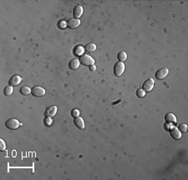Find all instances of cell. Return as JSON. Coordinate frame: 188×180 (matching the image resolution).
I'll return each mask as SVG.
<instances>
[{
  "mask_svg": "<svg viewBox=\"0 0 188 180\" xmlns=\"http://www.w3.org/2000/svg\"><path fill=\"white\" fill-rule=\"evenodd\" d=\"M125 70V64L123 62H117L114 66V74L116 76H120Z\"/></svg>",
  "mask_w": 188,
  "mask_h": 180,
  "instance_id": "3",
  "label": "cell"
},
{
  "mask_svg": "<svg viewBox=\"0 0 188 180\" xmlns=\"http://www.w3.org/2000/svg\"><path fill=\"white\" fill-rule=\"evenodd\" d=\"M44 124L46 126H51L52 124V120L50 119V117H45L44 119Z\"/></svg>",
  "mask_w": 188,
  "mask_h": 180,
  "instance_id": "25",
  "label": "cell"
},
{
  "mask_svg": "<svg viewBox=\"0 0 188 180\" xmlns=\"http://www.w3.org/2000/svg\"><path fill=\"white\" fill-rule=\"evenodd\" d=\"M136 96L139 98H142V97H144L146 96V91L143 89H138L136 90Z\"/></svg>",
  "mask_w": 188,
  "mask_h": 180,
  "instance_id": "21",
  "label": "cell"
},
{
  "mask_svg": "<svg viewBox=\"0 0 188 180\" xmlns=\"http://www.w3.org/2000/svg\"><path fill=\"white\" fill-rule=\"evenodd\" d=\"M6 149V144L3 139H0V150L1 151H4Z\"/></svg>",
  "mask_w": 188,
  "mask_h": 180,
  "instance_id": "24",
  "label": "cell"
},
{
  "mask_svg": "<svg viewBox=\"0 0 188 180\" xmlns=\"http://www.w3.org/2000/svg\"><path fill=\"white\" fill-rule=\"evenodd\" d=\"M165 120L167 123H171V124H174L176 122V118L174 114L169 112V113H166L165 116Z\"/></svg>",
  "mask_w": 188,
  "mask_h": 180,
  "instance_id": "13",
  "label": "cell"
},
{
  "mask_svg": "<svg viewBox=\"0 0 188 180\" xmlns=\"http://www.w3.org/2000/svg\"><path fill=\"white\" fill-rule=\"evenodd\" d=\"M83 13H84V9L81 5L75 6L74 10H73V15H74L75 19H79V18H80L82 16Z\"/></svg>",
  "mask_w": 188,
  "mask_h": 180,
  "instance_id": "11",
  "label": "cell"
},
{
  "mask_svg": "<svg viewBox=\"0 0 188 180\" xmlns=\"http://www.w3.org/2000/svg\"><path fill=\"white\" fill-rule=\"evenodd\" d=\"M96 50V45L94 43H89L85 45V51L88 52V53H92Z\"/></svg>",
  "mask_w": 188,
  "mask_h": 180,
  "instance_id": "15",
  "label": "cell"
},
{
  "mask_svg": "<svg viewBox=\"0 0 188 180\" xmlns=\"http://www.w3.org/2000/svg\"><path fill=\"white\" fill-rule=\"evenodd\" d=\"M170 134H171V137L175 139V140H178L181 137V132L175 127H172V128H170Z\"/></svg>",
  "mask_w": 188,
  "mask_h": 180,
  "instance_id": "10",
  "label": "cell"
},
{
  "mask_svg": "<svg viewBox=\"0 0 188 180\" xmlns=\"http://www.w3.org/2000/svg\"><path fill=\"white\" fill-rule=\"evenodd\" d=\"M22 80H23V79L21 76L15 75V76H13L12 77L9 79V86H17L21 83Z\"/></svg>",
  "mask_w": 188,
  "mask_h": 180,
  "instance_id": "8",
  "label": "cell"
},
{
  "mask_svg": "<svg viewBox=\"0 0 188 180\" xmlns=\"http://www.w3.org/2000/svg\"><path fill=\"white\" fill-rule=\"evenodd\" d=\"M178 130L181 132H187V125L186 123H182L179 126Z\"/></svg>",
  "mask_w": 188,
  "mask_h": 180,
  "instance_id": "20",
  "label": "cell"
},
{
  "mask_svg": "<svg viewBox=\"0 0 188 180\" xmlns=\"http://www.w3.org/2000/svg\"><path fill=\"white\" fill-rule=\"evenodd\" d=\"M168 73H169L168 69H166V68L160 69V70H158L156 72L155 77L156 78L157 80H163V79H165V78L166 77V76L168 75Z\"/></svg>",
  "mask_w": 188,
  "mask_h": 180,
  "instance_id": "6",
  "label": "cell"
},
{
  "mask_svg": "<svg viewBox=\"0 0 188 180\" xmlns=\"http://www.w3.org/2000/svg\"><path fill=\"white\" fill-rule=\"evenodd\" d=\"M67 27L69 29H75L76 28H78L79 25H80V20L78 19H70L67 22Z\"/></svg>",
  "mask_w": 188,
  "mask_h": 180,
  "instance_id": "7",
  "label": "cell"
},
{
  "mask_svg": "<svg viewBox=\"0 0 188 180\" xmlns=\"http://www.w3.org/2000/svg\"><path fill=\"white\" fill-rule=\"evenodd\" d=\"M20 125H21L20 122L17 119H15V118H10L8 121H6V122H5L6 128L10 129V130H15L18 128H19Z\"/></svg>",
  "mask_w": 188,
  "mask_h": 180,
  "instance_id": "2",
  "label": "cell"
},
{
  "mask_svg": "<svg viewBox=\"0 0 188 180\" xmlns=\"http://www.w3.org/2000/svg\"><path fill=\"white\" fill-rule=\"evenodd\" d=\"M58 27L60 28V29H65L66 27H67V23L65 22V21H63V20H60L59 23H58Z\"/></svg>",
  "mask_w": 188,
  "mask_h": 180,
  "instance_id": "23",
  "label": "cell"
},
{
  "mask_svg": "<svg viewBox=\"0 0 188 180\" xmlns=\"http://www.w3.org/2000/svg\"><path fill=\"white\" fill-rule=\"evenodd\" d=\"M13 87L12 86H8L4 88L3 90V94L6 96H9L13 94Z\"/></svg>",
  "mask_w": 188,
  "mask_h": 180,
  "instance_id": "18",
  "label": "cell"
},
{
  "mask_svg": "<svg viewBox=\"0 0 188 180\" xmlns=\"http://www.w3.org/2000/svg\"><path fill=\"white\" fill-rule=\"evenodd\" d=\"M74 123H75V127H77L79 129L85 128V122L82 117H79V116L75 117L74 120Z\"/></svg>",
  "mask_w": 188,
  "mask_h": 180,
  "instance_id": "12",
  "label": "cell"
},
{
  "mask_svg": "<svg viewBox=\"0 0 188 180\" xmlns=\"http://www.w3.org/2000/svg\"><path fill=\"white\" fill-rule=\"evenodd\" d=\"M31 93L35 97H40V96H43L45 95V90L44 88H42L41 86H36L31 89Z\"/></svg>",
  "mask_w": 188,
  "mask_h": 180,
  "instance_id": "4",
  "label": "cell"
},
{
  "mask_svg": "<svg viewBox=\"0 0 188 180\" xmlns=\"http://www.w3.org/2000/svg\"><path fill=\"white\" fill-rule=\"evenodd\" d=\"M79 62L83 65L90 66V65L95 64V60L90 55H89L88 54H82L79 57Z\"/></svg>",
  "mask_w": 188,
  "mask_h": 180,
  "instance_id": "1",
  "label": "cell"
},
{
  "mask_svg": "<svg viewBox=\"0 0 188 180\" xmlns=\"http://www.w3.org/2000/svg\"><path fill=\"white\" fill-rule=\"evenodd\" d=\"M117 58H118V60H119L120 62H123V61H125V60H126L127 54H126V53H125V51H120L118 54Z\"/></svg>",
  "mask_w": 188,
  "mask_h": 180,
  "instance_id": "19",
  "label": "cell"
},
{
  "mask_svg": "<svg viewBox=\"0 0 188 180\" xmlns=\"http://www.w3.org/2000/svg\"><path fill=\"white\" fill-rule=\"evenodd\" d=\"M57 113V107L55 106H51L50 107H48L44 112V116L45 117H53L56 115Z\"/></svg>",
  "mask_w": 188,
  "mask_h": 180,
  "instance_id": "9",
  "label": "cell"
},
{
  "mask_svg": "<svg viewBox=\"0 0 188 180\" xmlns=\"http://www.w3.org/2000/svg\"><path fill=\"white\" fill-rule=\"evenodd\" d=\"M70 115H71L72 117L75 118V117L79 116V111L78 109H73V110L70 112Z\"/></svg>",
  "mask_w": 188,
  "mask_h": 180,
  "instance_id": "22",
  "label": "cell"
},
{
  "mask_svg": "<svg viewBox=\"0 0 188 180\" xmlns=\"http://www.w3.org/2000/svg\"><path fill=\"white\" fill-rule=\"evenodd\" d=\"M19 90H20V93L24 96H28L31 93V89L28 86H26L21 87V89Z\"/></svg>",
  "mask_w": 188,
  "mask_h": 180,
  "instance_id": "17",
  "label": "cell"
},
{
  "mask_svg": "<svg viewBox=\"0 0 188 180\" xmlns=\"http://www.w3.org/2000/svg\"><path fill=\"white\" fill-rule=\"evenodd\" d=\"M95 70H96V67H95V64H92V65L89 66V70H90V71H95Z\"/></svg>",
  "mask_w": 188,
  "mask_h": 180,
  "instance_id": "26",
  "label": "cell"
},
{
  "mask_svg": "<svg viewBox=\"0 0 188 180\" xmlns=\"http://www.w3.org/2000/svg\"><path fill=\"white\" fill-rule=\"evenodd\" d=\"M84 51H85V49L82 46H79V45L76 46L74 49V54L76 56H81L83 54Z\"/></svg>",
  "mask_w": 188,
  "mask_h": 180,
  "instance_id": "16",
  "label": "cell"
},
{
  "mask_svg": "<svg viewBox=\"0 0 188 180\" xmlns=\"http://www.w3.org/2000/svg\"><path fill=\"white\" fill-rule=\"evenodd\" d=\"M155 86V80L152 78H149L148 80H146L142 86V89L145 91H150Z\"/></svg>",
  "mask_w": 188,
  "mask_h": 180,
  "instance_id": "5",
  "label": "cell"
},
{
  "mask_svg": "<svg viewBox=\"0 0 188 180\" xmlns=\"http://www.w3.org/2000/svg\"><path fill=\"white\" fill-rule=\"evenodd\" d=\"M79 64H80V62H79V60L78 59H73V60H71L70 61L69 67H70L71 70H76V69L79 68Z\"/></svg>",
  "mask_w": 188,
  "mask_h": 180,
  "instance_id": "14",
  "label": "cell"
}]
</instances>
